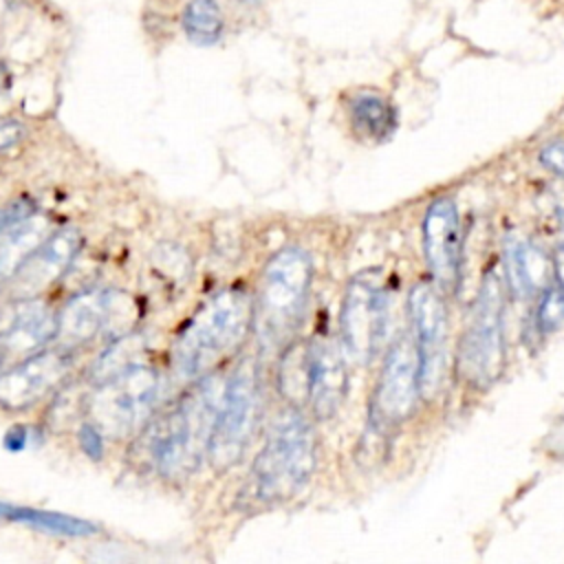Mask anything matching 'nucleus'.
Here are the masks:
<instances>
[{"label": "nucleus", "instance_id": "nucleus-1", "mask_svg": "<svg viewBox=\"0 0 564 564\" xmlns=\"http://www.w3.org/2000/svg\"><path fill=\"white\" fill-rule=\"evenodd\" d=\"M223 388L225 381L216 375L205 377L150 425L145 454L161 476H187L200 465L212 445Z\"/></svg>", "mask_w": 564, "mask_h": 564}, {"label": "nucleus", "instance_id": "nucleus-2", "mask_svg": "<svg viewBox=\"0 0 564 564\" xmlns=\"http://www.w3.org/2000/svg\"><path fill=\"white\" fill-rule=\"evenodd\" d=\"M251 322L253 304L247 291L225 289L212 295L176 337L174 370L185 379L203 375L245 339Z\"/></svg>", "mask_w": 564, "mask_h": 564}, {"label": "nucleus", "instance_id": "nucleus-3", "mask_svg": "<svg viewBox=\"0 0 564 564\" xmlns=\"http://www.w3.org/2000/svg\"><path fill=\"white\" fill-rule=\"evenodd\" d=\"M313 264L302 247L280 249L264 267L253 304V324L262 348L282 346L300 324Z\"/></svg>", "mask_w": 564, "mask_h": 564}, {"label": "nucleus", "instance_id": "nucleus-4", "mask_svg": "<svg viewBox=\"0 0 564 564\" xmlns=\"http://www.w3.org/2000/svg\"><path fill=\"white\" fill-rule=\"evenodd\" d=\"M159 394V372L143 357L97 368L95 386L86 401L93 423L110 436H123L139 427Z\"/></svg>", "mask_w": 564, "mask_h": 564}, {"label": "nucleus", "instance_id": "nucleus-5", "mask_svg": "<svg viewBox=\"0 0 564 564\" xmlns=\"http://www.w3.org/2000/svg\"><path fill=\"white\" fill-rule=\"evenodd\" d=\"M313 467V430L300 412H286L271 430L269 441L253 463V494L262 502L284 500L308 482Z\"/></svg>", "mask_w": 564, "mask_h": 564}, {"label": "nucleus", "instance_id": "nucleus-6", "mask_svg": "<svg viewBox=\"0 0 564 564\" xmlns=\"http://www.w3.org/2000/svg\"><path fill=\"white\" fill-rule=\"evenodd\" d=\"M502 308L505 293L500 278L489 273L480 284L469 324L458 346L456 368L469 386L485 388L496 381L505 368Z\"/></svg>", "mask_w": 564, "mask_h": 564}, {"label": "nucleus", "instance_id": "nucleus-7", "mask_svg": "<svg viewBox=\"0 0 564 564\" xmlns=\"http://www.w3.org/2000/svg\"><path fill=\"white\" fill-rule=\"evenodd\" d=\"M258 408V368L253 359H242L223 388V399L209 445V456L216 465L227 467L242 454L253 434Z\"/></svg>", "mask_w": 564, "mask_h": 564}, {"label": "nucleus", "instance_id": "nucleus-8", "mask_svg": "<svg viewBox=\"0 0 564 564\" xmlns=\"http://www.w3.org/2000/svg\"><path fill=\"white\" fill-rule=\"evenodd\" d=\"M341 344L350 359L368 364L381 350L388 328V291L377 273H359L350 280L341 302Z\"/></svg>", "mask_w": 564, "mask_h": 564}, {"label": "nucleus", "instance_id": "nucleus-9", "mask_svg": "<svg viewBox=\"0 0 564 564\" xmlns=\"http://www.w3.org/2000/svg\"><path fill=\"white\" fill-rule=\"evenodd\" d=\"M421 394V357L416 339L408 333L390 346L377 388L370 401V423L377 432H388L403 423Z\"/></svg>", "mask_w": 564, "mask_h": 564}, {"label": "nucleus", "instance_id": "nucleus-10", "mask_svg": "<svg viewBox=\"0 0 564 564\" xmlns=\"http://www.w3.org/2000/svg\"><path fill=\"white\" fill-rule=\"evenodd\" d=\"M57 337V317L53 311L31 297L9 302L0 311V372L37 352Z\"/></svg>", "mask_w": 564, "mask_h": 564}, {"label": "nucleus", "instance_id": "nucleus-11", "mask_svg": "<svg viewBox=\"0 0 564 564\" xmlns=\"http://www.w3.org/2000/svg\"><path fill=\"white\" fill-rule=\"evenodd\" d=\"M410 315L421 357V392H432L443 372L447 313L436 286L419 282L410 291Z\"/></svg>", "mask_w": 564, "mask_h": 564}, {"label": "nucleus", "instance_id": "nucleus-12", "mask_svg": "<svg viewBox=\"0 0 564 564\" xmlns=\"http://www.w3.org/2000/svg\"><path fill=\"white\" fill-rule=\"evenodd\" d=\"M460 218L449 196L432 200L423 218V251L441 291H454L460 273Z\"/></svg>", "mask_w": 564, "mask_h": 564}, {"label": "nucleus", "instance_id": "nucleus-13", "mask_svg": "<svg viewBox=\"0 0 564 564\" xmlns=\"http://www.w3.org/2000/svg\"><path fill=\"white\" fill-rule=\"evenodd\" d=\"M70 370L64 350H37L0 372V405L7 410L31 408L48 394Z\"/></svg>", "mask_w": 564, "mask_h": 564}, {"label": "nucleus", "instance_id": "nucleus-14", "mask_svg": "<svg viewBox=\"0 0 564 564\" xmlns=\"http://www.w3.org/2000/svg\"><path fill=\"white\" fill-rule=\"evenodd\" d=\"M126 297L117 291H86L66 302L57 315V339L77 346L95 339L115 326L119 317H130Z\"/></svg>", "mask_w": 564, "mask_h": 564}, {"label": "nucleus", "instance_id": "nucleus-15", "mask_svg": "<svg viewBox=\"0 0 564 564\" xmlns=\"http://www.w3.org/2000/svg\"><path fill=\"white\" fill-rule=\"evenodd\" d=\"M348 388V372L339 346L330 339H315L306 346V403L317 419L333 416Z\"/></svg>", "mask_w": 564, "mask_h": 564}, {"label": "nucleus", "instance_id": "nucleus-16", "mask_svg": "<svg viewBox=\"0 0 564 564\" xmlns=\"http://www.w3.org/2000/svg\"><path fill=\"white\" fill-rule=\"evenodd\" d=\"M77 247L79 234L73 227L59 229L46 240H42L13 273L11 280L15 282V289L29 297L31 293H37L51 282H55L66 269V264L73 260Z\"/></svg>", "mask_w": 564, "mask_h": 564}, {"label": "nucleus", "instance_id": "nucleus-17", "mask_svg": "<svg viewBox=\"0 0 564 564\" xmlns=\"http://www.w3.org/2000/svg\"><path fill=\"white\" fill-rule=\"evenodd\" d=\"M505 269L513 293L527 297L551 286L555 264L540 247L520 236H509L505 242Z\"/></svg>", "mask_w": 564, "mask_h": 564}, {"label": "nucleus", "instance_id": "nucleus-18", "mask_svg": "<svg viewBox=\"0 0 564 564\" xmlns=\"http://www.w3.org/2000/svg\"><path fill=\"white\" fill-rule=\"evenodd\" d=\"M348 117L355 132L375 143L386 141L397 128L392 104L372 90H359L348 99Z\"/></svg>", "mask_w": 564, "mask_h": 564}, {"label": "nucleus", "instance_id": "nucleus-19", "mask_svg": "<svg viewBox=\"0 0 564 564\" xmlns=\"http://www.w3.org/2000/svg\"><path fill=\"white\" fill-rule=\"evenodd\" d=\"M0 518L22 522L37 531H46V533H55V535L84 538V535L97 533V527L88 520L68 516V513H57V511L20 507V505H11V502H0Z\"/></svg>", "mask_w": 564, "mask_h": 564}, {"label": "nucleus", "instance_id": "nucleus-20", "mask_svg": "<svg viewBox=\"0 0 564 564\" xmlns=\"http://www.w3.org/2000/svg\"><path fill=\"white\" fill-rule=\"evenodd\" d=\"M183 31L189 42L209 46L220 40L223 13L216 0H189L183 9Z\"/></svg>", "mask_w": 564, "mask_h": 564}, {"label": "nucleus", "instance_id": "nucleus-21", "mask_svg": "<svg viewBox=\"0 0 564 564\" xmlns=\"http://www.w3.org/2000/svg\"><path fill=\"white\" fill-rule=\"evenodd\" d=\"M150 271L159 280V284H176L187 278L189 262L185 258V251L174 245L159 247L150 258Z\"/></svg>", "mask_w": 564, "mask_h": 564}, {"label": "nucleus", "instance_id": "nucleus-22", "mask_svg": "<svg viewBox=\"0 0 564 564\" xmlns=\"http://www.w3.org/2000/svg\"><path fill=\"white\" fill-rule=\"evenodd\" d=\"M538 328L540 333H551L564 324V286H549L538 304Z\"/></svg>", "mask_w": 564, "mask_h": 564}, {"label": "nucleus", "instance_id": "nucleus-23", "mask_svg": "<svg viewBox=\"0 0 564 564\" xmlns=\"http://www.w3.org/2000/svg\"><path fill=\"white\" fill-rule=\"evenodd\" d=\"M79 447L90 460H101L104 456V432L95 423H82L79 425Z\"/></svg>", "mask_w": 564, "mask_h": 564}, {"label": "nucleus", "instance_id": "nucleus-24", "mask_svg": "<svg viewBox=\"0 0 564 564\" xmlns=\"http://www.w3.org/2000/svg\"><path fill=\"white\" fill-rule=\"evenodd\" d=\"M540 161L553 170L555 174L564 176V139H557V141H551L549 145L542 148L540 152Z\"/></svg>", "mask_w": 564, "mask_h": 564}, {"label": "nucleus", "instance_id": "nucleus-25", "mask_svg": "<svg viewBox=\"0 0 564 564\" xmlns=\"http://www.w3.org/2000/svg\"><path fill=\"white\" fill-rule=\"evenodd\" d=\"M31 441V427L26 425H13L7 434H4V447L9 452H20L29 445Z\"/></svg>", "mask_w": 564, "mask_h": 564}, {"label": "nucleus", "instance_id": "nucleus-26", "mask_svg": "<svg viewBox=\"0 0 564 564\" xmlns=\"http://www.w3.org/2000/svg\"><path fill=\"white\" fill-rule=\"evenodd\" d=\"M22 134H24L22 123L9 121V119H7V121H0V150H4V148H9V145H13L15 141H20Z\"/></svg>", "mask_w": 564, "mask_h": 564}, {"label": "nucleus", "instance_id": "nucleus-27", "mask_svg": "<svg viewBox=\"0 0 564 564\" xmlns=\"http://www.w3.org/2000/svg\"><path fill=\"white\" fill-rule=\"evenodd\" d=\"M555 271H557V275H560V280H562V286H564V245L560 247V251H557V258H555Z\"/></svg>", "mask_w": 564, "mask_h": 564}]
</instances>
